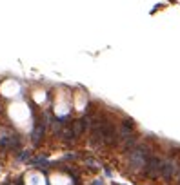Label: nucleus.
<instances>
[{
	"instance_id": "1",
	"label": "nucleus",
	"mask_w": 180,
	"mask_h": 185,
	"mask_svg": "<svg viewBox=\"0 0 180 185\" xmlns=\"http://www.w3.org/2000/svg\"><path fill=\"white\" fill-rule=\"evenodd\" d=\"M173 173H175V165H173V164H169V162L166 164V162H164V164L160 165L158 174H160L162 178H171V176H173Z\"/></svg>"
}]
</instances>
